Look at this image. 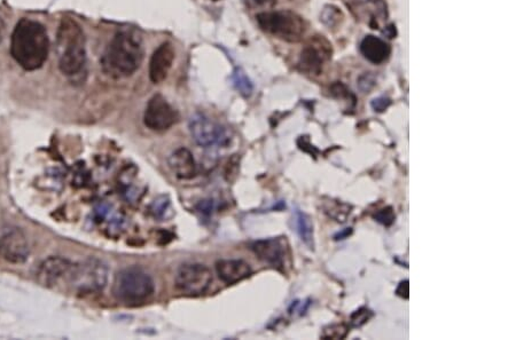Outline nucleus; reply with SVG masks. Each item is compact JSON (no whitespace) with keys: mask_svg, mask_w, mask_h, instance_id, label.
<instances>
[{"mask_svg":"<svg viewBox=\"0 0 516 340\" xmlns=\"http://www.w3.org/2000/svg\"><path fill=\"white\" fill-rule=\"evenodd\" d=\"M50 52L46 29L37 21H19L11 37V56L22 69L35 71L44 66Z\"/></svg>","mask_w":516,"mask_h":340,"instance_id":"1","label":"nucleus"},{"mask_svg":"<svg viewBox=\"0 0 516 340\" xmlns=\"http://www.w3.org/2000/svg\"><path fill=\"white\" fill-rule=\"evenodd\" d=\"M145 48L141 34L123 29L113 37L101 58L102 69L114 78L133 75L143 61Z\"/></svg>","mask_w":516,"mask_h":340,"instance_id":"2","label":"nucleus"},{"mask_svg":"<svg viewBox=\"0 0 516 340\" xmlns=\"http://www.w3.org/2000/svg\"><path fill=\"white\" fill-rule=\"evenodd\" d=\"M59 69L67 77L79 76L86 64L82 28L76 21L64 19L58 30Z\"/></svg>","mask_w":516,"mask_h":340,"instance_id":"3","label":"nucleus"},{"mask_svg":"<svg viewBox=\"0 0 516 340\" xmlns=\"http://www.w3.org/2000/svg\"><path fill=\"white\" fill-rule=\"evenodd\" d=\"M152 277L141 268L128 267L115 277L113 292L117 299L126 304L145 302L154 294Z\"/></svg>","mask_w":516,"mask_h":340,"instance_id":"4","label":"nucleus"},{"mask_svg":"<svg viewBox=\"0 0 516 340\" xmlns=\"http://www.w3.org/2000/svg\"><path fill=\"white\" fill-rule=\"evenodd\" d=\"M256 21L263 31L288 43H298L305 34L303 19L292 11L260 12Z\"/></svg>","mask_w":516,"mask_h":340,"instance_id":"5","label":"nucleus"},{"mask_svg":"<svg viewBox=\"0 0 516 340\" xmlns=\"http://www.w3.org/2000/svg\"><path fill=\"white\" fill-rule=\"evenodd\" d=\"M69 281L77 292L83 294H96L105 289L108 281V267L100 259L88 258L73 264Z\"/></svg>","mask_w":516,"mask_h":340,"instance_id":"6","label":"nucleus"},{"mask_svg":"<svg viewBox=\"0 0 516 340\" xmlns=\"http://www.w3.org/2000/svg\"><path fill=\"white\" fill-rule=\"evenodd\" d=\"M188 128L193 140L204 148H209L213 145H225L230 141L225 128L206 116L204 113H194L190 118Z\"/></svg>","mask_w":516,"mask_h":340,"instance_id":"7","label":"nucleus"},{"mask_svg":"<svg viewBox=\"0 0 516 340\" xmlns=\"http://www.w3.org/2000/svg\"><path fill=\"white\" fill-rule=\"evenodd\" d=\"M213 282L211 269L201 264H183L176 274L177 288L190 296H200L207 292Z\"/></svg>","mask_w":516,"mask_h":340,"instance_id":"8","label":"nucleus"},{"mask_svg":"<svg viewBox=\"0 0 516 340\" xmlns=\"http://www.w3.org/2000/svg\"><path fill=\"white\" fill-rule=\"evenodd\" d=\"M178 113L171 107L166 98L156 94L149 100L143 113V123L152 131H166L175 125Z\"/></svg>","mask_w":516,"mask_h":340,"instance_id":"9","label":"nucleus"},{"mask_svg":"<svg viewBox=\"0 0 516 340\" xmlns=\"http://www.w3.org/2000/svg\"><path fill=\"white\" fill-rule=\"evenodd\" d=\"M0 256L11 264H24L29 257V243L22 230L9 227L0 232Z\"/></svg>","mask_w":516,"mask_h":340,"instance_id":"10","label":"nucleus"},{"mask_svg":"<svg viewBox=\"0 0 516 340\" xmlns=\"http://www.w3.org/2000/svg\"><path fill=\"white\" fill-rule=\"evenodd\" d=\"M330 56V45L324 39L315 38L304 47L298 64L304 73L318 75Z\"/></svg>","mask_w":516,"mask_h":340,"instance_id":"11","label":"nucleus"},{"mask_svg":"<svg viewBox=\"0 0 516 340\" xmlns=\"http://www.w3.org/2000/svg\"><path fill=\"white\" fill-rule=\"evenodd\" d=\"M176 52L171 43H162L154 51L149 60V79L154 84H161L169 75L175 61Z\"/></svg>","mask_w":516,"mask_h":340,"instance_id":"12","label":"nucleus"},{"mask_svg":"<svg viewBox=\"0 0 516 340\" xmlns=\"http://www.w3.org/2000/svg\"><path fill=\"white\" fill-rule=\"evenodd\" d=\"M73 264L61 257H50L41 262L37 272V279L45 287H52L60 279L69 277Z\"/></svg>","mask_w":516,"mask_h":340,"instance_id":"13","label":"nucleus"},{"mask_svg":"<svg viewBox=\"0 0 516 340\" xmlns=\"http://www.w3.org/2000/svg\"><path fill=\"white\" fill-rule=\"evenodd\" d=\"M251 250L266 264H271L273 267H283L285 249L280 239H268L254 242L251 244Z\"/></svg>","mask_w":516,"mask_h":340,"instance_id":"14","label":"nucleus"},{"mask_svg":"<svg viewBox=\"0 0 516 340\" xmlns=\"http://www.w3.org/2000/svg\"><path fill=\"white\" fill-rule=\"evenodd\" d=\"M216 272L223 282L236 284L251 275V268L247 262L239 259H223L217 262Z\"/></svg>","mask_w":516,"mask_h":340,"instance_id":"15","label":"nucleus"},{"mask_svg":"<svg viewBox=\"0 0 516 340\" xmlns=\"http://www.w3.org/2000/svg\"><path fill=\"white\" fill-rule=\"evenodd\" d=\"M169 166L176 177L188 180L196 175V160L187 148L176 149L169 158Z\"/></svg>","mask_w":516,"mask_h":340,"instance_id":"16","label":"nucleus"},{"mask_svg":"<svg viewBox=\"0 0 516 340\" xmlns=\"http://www.w3.org/2000/svg\"><path fill=\"white\" fill-rule=\"evenodd\" d=\"M360 52L370 63L381 64L390 56V46L375 36H366L360 44Z\"/></svg>","mask_w":516,"mask_h":340,"instance_id":"17","label":"nucleus"},{"mask_svg":"<svg viewBox=\"0 0 516 340\" xmlns=\"http://www.w3.org/2000/svg\"><path fill=\"white\" fill-rule=\"evenodd\" d=\"M296 227L298 233L302 242L308 247H313V227L309 217L305 213L298 211L296 212Z\"/></svg>","mask_w":516,"mask_h":340,"instance_id":"18","label":"nucleus"},{"mask_svg":"<svg viewBox=\"0 0 516 340\" xmlns=\"http://www.w3.org/2000/svg\"><path fill=\"white\" fill-rule=\"evenodd\" d=\"M324 210L325 213L330 218L334 219L338 222H344V221L347 220L348 215H350L351 212L350 205L338 201L326 202Z\"/></svg>","mask_w":516,"mask_h":340,"instance_id":"19","label":"nucleus"},{"mask_svg":"<svg viewBox=\"0 0 516 340\" xmlns=\"http://www.w3.org/2000/svg\"><path fill=\"white\" fill-rule=\"evenodd\" d=\"M232 82H233L234 88L239 91V93L245 98H249L253 94L254 85L241 68H236L234 70Z\"/></svg>","mask_w":516,"mask_h":340,"instance_id":"20","label":"nucleus"},{"mask_svg":"<svg viewBox=\"0 0 516 340\" xmlns=\"http://www.w3.org/2000/svg\"><path fill=\"white\" fill-rule=\"evenodd\" d=\"M342 19H343V14H342L341 11L334 6H327L324 9L323 14H321V21L330 28L338 26L341 22Z\"/></svg>","mask_w":516,"mask_h":340,"instance_id":"21","label":"nucleus"},{"mask_svg":"<svg viewBox=\"0 0 516 340\" xmlns=\"http://www.w3.org/2000/svg\"><path fill=\"white\" fill-rule=\"evenodd\" d=\"M373 311L366 307L357 309L350 316V326L353 328H360L373 317Z\"/></svg>","mask_w":516,"mask_h":340,"instance_id":"22","label":"nucleus"},{"mask_svg":"<svg viewBox=\"0 0 516 340\" xmlns=\"http://www.w3.org/2000/svg\"><path fill=\"white\" fill-rule=\"evenodd\" d=\"M349 329L344 324H333L327 326L323 332V339H343L348 334Z\"/></svg>","mask_w":516,"mask_h":340,"instance_id":"23","label":"nucleus"},{"mask_svg":"<svg viewBox=\"0 0 516 340\" xmlns=\"http://www.w3.org/2000/svg\"><path fill=\"white\" fill-rule=\"evenodd\" d=\"M373 219L378 221L379 224L383 225V226L390 227L391 225L395 222L396 215H395V211L393 207H387L379 210V211L373 215Z\"/></svg>","mask_w":516,"mask_h":340,"instance_id":"24","label":"nucleus"},{"mask_svg":"<svg viewBox=\"0 0 516 340\" xmlns=\"http://www.w3.org/2000/svg\"><path fill=\"white\" fill-rule=\"evenodd\" d=\"M357 84L363 93H370L376 85V77L372 73H363L362 76H359Z\"/></svg>","mask_w":516,"mask_h":340,"instance_id":"25","label":"nucleus"},{"mask_svg":"<svg viewBox=\"0 0 516 340\" xmlns=\"http://www.w3.org/2000/svg\"><path fill=\"white\" fill-rule=\"evenodd\" d=\"M169 200H166V196H161V197L156 198V200L153 202L151 211H152L155 217L161 218V217H163V215H166V210L169 209Z\"/></svg>","mask_w":516,"mask_h":340,"instance_id":"26","label":"nucleus"},{"mask_svg":"<svg viewBox=\"0 0 516 340\" xmlns=\"http://www.w3.org/2000/svg\"><path fill=\"white\" fill-rule=\"evenodd\" d=\"M246 6L251 9H268L275 6L278 0H243Z\"/></svg>","mask_w":516,"mask_h":340,"instance_id":"27","label":"nucleus"},{"mask_svg":"<svg viewBox=\"0 0 516 340\" xmlns=\"http://www.w3.org/2000/svg\"><path fill=\"white\" fill-rule=\"evenodd\" d=\"M390 105L391 100L387 98V96L375 98V99L372 101V103H370V105L373 108V110L376 111V113H383V111L387 110V109L390 107Z\"/></svg>","mask_w":516,"mask_h":340,"instance_id":"28","label":"nucleus"},{"mask_svg":"<svg viewBox=\"0 0 516 340\" xmlns=\"http://www.w3.org/2000/svg\"><path fill=\"white\" fill-rule=\"evenodd\" d=\"M330 94L335 96V98H341V99H347V98L353 96V94H351V91L348 90L341 83H335V84L332 85Z\"/></svg>","mask_w":516,"mask_h":340,"instance_id":"29","label":"nucleus"},{"mask_svg":"<svg viewBox=\"0 0 516 340\" xmlns=\"http://www.w3.org/2000/svg\"><path fill=\"white\" fill-rule=\"evenodd\" d=\"M396 294L397 296H400V298L408 299V297H410V282H408V279L402 281V282L398 284L396 289Z\"/></svg>","mask_w":516,"mask_h":340,"instance_id":"30","label":"nucleus"},{"mask_svg":"<svg viewBox=\"0 0 516 340\" xmlns=\"http://www.w3.org/2000/svg\"><path fill=\"white\" fill-rule=\"evenodd\" d=\"M351 234H353V228H351V227H349V228H344V230H342L341 232H338V233L334 236V239H335V241H342V239H348Z\"/></svg>","mask_w":516,"mask_h":340,"instance_id":"31","label":"nucleus"},{"mask_svg":"<svg viewBox=\"0 0 516 340\" xmlns=\"http://www.w3.org/2000/svg\"><path fill=\"white\" fill-rule=\"evenodd\" d=\"M385 35L388 36L389 38H394L396 36V29L394 26H389L387 29L385 30Z\"/></svg>","mask_w":516,"mask_h":340,"instance_id":"32","label":"nucleus"},{"mask_svg":"<svg viewBox=\"0 0 516 340\" xmlns=\"http://www.w3.org/2000/svg\"><path fill=\"white\" fill-rule=\"evenodd\" d=\"M4 34H5V24L3 19L0 18V41H3Z\"/></svg>","mask_w":516,"mask_h":340,"instance_id":"33","label":"nucleus"}]
</instances>
